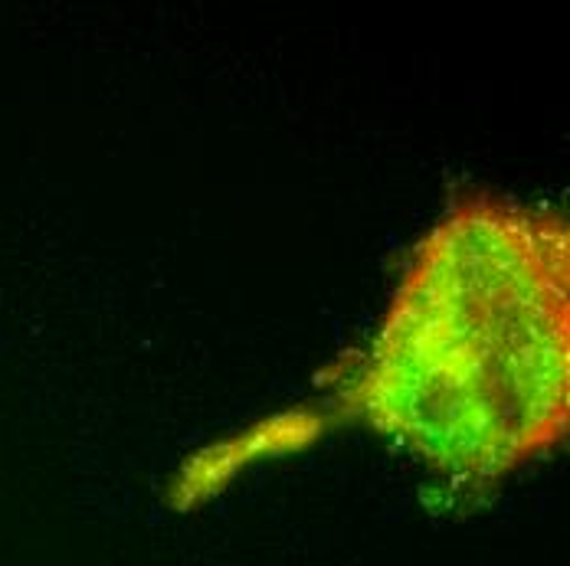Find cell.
I'll list each match as a JSON object with an SVG mask.
<instances>
[{
    "instance_id": "6da1fadb",
    "label": "cell",
    "mask_w": 570,
    "mask_h": 566,
    "mask_svg": "<svg viewBox=\"0 0 570 566\" xmlns=\"http://www.w3.org/2000/svg\"><path fill=\"white\" fill-rule=\"evenodd\" d=\"M335 403L453 488L495 485L554 453L570 433L564 217L456 193L410 249Z\"/></svg>"
}]
</instances>
